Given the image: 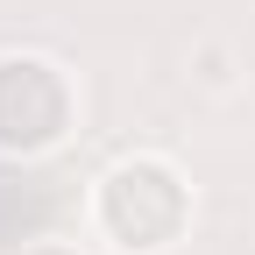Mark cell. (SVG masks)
<instances>
[{
    "label": "cell",
    "mask_w": 255,
    "mask_h": 255,
    "mask_svg": "<svg viewBox=\"0 0 255 255\" xmlns=\"http://www.w3.org/2000/svg\"><path fill=\"white\" fill-rule=\"evenodd\" d=\"M21 255H85V248H78V241H28Z\"/></svg>",
    "instance_id": "cell-3"
},
{
    "label": "cell",
    "mask_w": 255,
    "mask_h": 255,
    "mask_svg": "<svg viewBox=\"0 0 255 255\" xmlns=\"http://www.w3.org/2000/svg\"><path fill=\"white\" fill-rule=\"evenodd\" d=\"M191 177L177 156L163 149H128L92 177V199H85V220H92V241L107 255H170L184 234H191Z\"/></svg>",
    "instance_id": "cell-1"
},
{
    "label": "cell",
    "mask_w": 255,
    "mask_h": 255,
    "mask_svg": "<svg viewBox=\"0 0 255 255\" xmlns=\"http://www.w3.org/2000/svg\"><path fill=\"white\" fill-rule=\"evenodd\" d=\"M78 135V78L50 50H0V156L43 163Z\"/></svg>",
    "instance_id": "cell-2"
}]
</instances>
